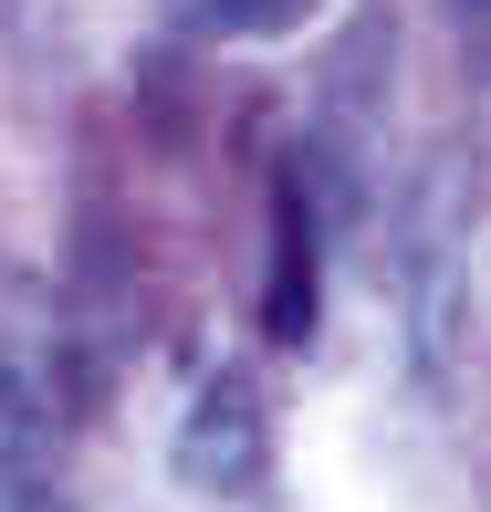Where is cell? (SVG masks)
<instances>
[{
  "mask_svg": "<svg viewBox=\"0 0 491 512\" xmlns=\"http://www.w3.org/2000/svg\"><path fill=\"white\" fill-rule=\"evenodd\" d=\"M84 408V345L74 314L53 304V283L0 262V429L11 439H53Z\"/></svg>",
  "mask_w": 491,
  "mask_h": 512,
  "instance_id": "6da1fadb",
  "label": "cell"
},
{
  "mask_svg": "<svg viewBox=\"0 0 491 512\" xmlns=\"http://www.w3.org/2000/svg\"><path fill=\"white\" fill-rule=\"evenodd\" d=\"M178 481L189 492H251L262 481V398L251 377H209L189 429H178Z\"/></svg>",
  "mask_w": 491,
  "mask_h": 512,
  "instance_id": "7a4b0ae2",
  "label": "cell"
},
{
  "mask_svg": "<svg viewBox=\"0 0 491 512\" xmlns=\"http://www.w3.org/2000/svg\"><path fill=\"white\" fill-rule=\"evenodd\" d=\"M293 21H314V0H168V32L189 42H272Z\"/></svg>",
  "mask_w": 491,
  "mask_h": 512,
  "instance_id": "3957f363",
  "label": "cell"
},
{
  "mask_svg": "<svg viewBox=\"0 0 491 512\" xmlns=\"http://www.w3.org/2000/svg\"><path fill=\"white\" fill-rule=\"evenodd\" d=\"M272 335H314V230H303V189H283V251H272Z\"/></svg>",
  "mask_w": 491,
  "mask_h": 512,
  "instance_id": "277c9868",
  "label": "cell"
},
{
  "mask_svg": "<svg viewBox=\"0 0 491 512\" xmlns=\"http://www.w3.org/2000/svg\"><path fill=\"white\" fill-rule=\"evenodd\" d=\"M0 512H74L42 460V439H0Z\"/></svg>",
  "mask_w": 491,
  "mask_h": 512,
  "instance_id": "5b68a950",
  "label": "cell"
},
{
  "mask_svg": "<svg viewBox=\"0 0 491 512\" xmlns=\"http://www.w3.org/2000/svg\"><path fill=\"white\" fill-rule=\"evenodd\" d=\"M450 11H460V42H471V63L491 74V0H450Z\"/></svg>",
  "mask_w": 491,
  "mask_h": 512,
  "instance_id": "8992f818",
  "label": "cell"
}]
</instances>
